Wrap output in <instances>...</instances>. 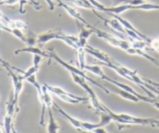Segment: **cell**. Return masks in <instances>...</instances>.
I'll use <instances>...</instances> for the list:
<instances>
[{
  "label": "cell",
  "instance_id": "cell-1",
  "mask_svg": "<svg viewBox=\"0 0 159 133\" xmlns=\"http://www.w3.org/2000/svg\"><path fill=\"white\" fill-rule=\"evenodd\" d=\"M104 109L107 113L111 116L112 121L116 123L121 124V125H151L154 126L155 118H142V117H134L128 114H116L111 111L109 108H107L105 105L102 104Z\"/></svg>",
  "mask_w": 159,
  "mask_h": 133
},
{
  "label": "cell",
  "instance_id": "cell-2",
  "mask_svg": "<svg viewBox=\"0 0 159 133\" xmlns=\"http://www.w3.org/2000/svg\"><path fill=\"white\" fill-rule=\"evenodd\" d=\"M48 52H49L50 58L52 59H54V60L56 61V62H57L59 65H62L64 69H66L67 71H69V73H70V74H71V73H73V74H76V75H77V76H80V77H82V78H84V79H86V80L92 82L94 85H95L96 86L98 87V88H100L101 90H102V91H103L105 94H110V91H108V89H107L105 86L101 85V84H99L98 82H96L94 79L88 77V76L86 75V73H84V70H82L81 69L77 68V67H75V66H73V65H70V64L67 63L66 62H65L64 60H62V59H61V58L59 57L57 54H56V51H48Z\"/></svg>",
  "mask_w": 159,
  "mask_h": 133
},
{
  "label": "cell",
  "instance_id": "cell-3",
  "mask_svg": "<svg viewBox=\"0 0 159 133\" xmlns=\"http://www.w3.org/2000/svg\"><path fill=\"white\" fill-rule=\"evenodd\" d=\"M71 76L73 82H75L76 84H78L81 87V88H83L84 90L86 91L88 97H89L90 100H91L93 108H94L96 111H98V112H100V111H104V112H105V110L104 109L103 106H102V103H101V102L99 101L97 95H96L94 91L92 90V88H91V86L88 85L86 79L80 77V76H77V75L76 74H73V73H71Z\"/></svg>",
  "mask_w": 159,
  "mask_h": 133
},
{
  "label": "cell",
  "instance_id": "cell-4",
  "mask_svg": "<svg viewBox=\"0 0 159 133\" xmlns=\"http://www.w3.org/2000/svg\"><path fill=\"white\" fill-rule=\"evenodd\" d=\"M66 38V34L62 33L61 29L57 28L55 30H49L44 33H40L37 36V44H45L46 43L49 42L52 40H60L64 41Z\"/></svg>",
  "mask_w": 159,
  "mask_h": 133
},
{
  "label": "cell",
  "instance_id": "cell-5",
  "mask_svg": "<svg viewBox=\"0 0 159 133\" xmlns=\"http://www.w3.org/2000/svg\"><path fill=\"white\" fill-rule=\"evenodd\" d=\"M56 1H57V2L59 3V7H61L62 8H63L70 16H72L73 18H74L76 20H77V21H79V22L84 24L87 27H89V28H91V29L94 28V26H91L89 23L87 22V21L85 20L83 17H82L81 15H80V13L79 12H77V10H76V9H74V8H73V7H70V6L66 5V4L64 3L63 2H62L61 0H56Z\"/></svg>",
  "mask_w": 159,
  "mask_h": 133
},
{
  "label": "cell",
  "instance_id": "cell-6",
  "mask_svg": "<svg viewBox=\"0 0 159 133\" xmlns=\"http://www.w3.org/2000/svg\"><path fill=\"white\" fill-rule=\"evenodd\" d=\"M106 86L108 87L107 89H108V91H112V92H114L115 94H118V95L120 96L122 98L125 99V100H130V101L136 102V103H137V102L140 101V100H139V99L137 98L135 95H134V94L127 92V91H124V90H123V89L116 86H115L114 84L110 83V82H106Z\"/></svg>",
  "mask_w": 159,
  "mask_h": 133
},
{
  "label": "cell",
  "instance_id": "cell-7",
  "mask_svg": "<svg viewBox=\"0 0 159 133\" xmlns=\"http://www.w3.org/2000/svg\"><path fill=\"white\" fill-rule=\"evenodd\" d=\"M85 51L88 54L91 55L93 57L96 58L98 60L100 61L102 63H105V64H111L113 63L111 62V59L108 57V55L107 54H105V52L103 51H100V50L97 49V48H92V47L89 46L87 44L86 47H85Z\"/></svg>",
  "mask_w": 159,
  "mask_h": 133
},
{
  "label": "cell",
  "instance_id": "cell-8",
  "mask_svg": "<svg viewBox=\"0 0 159 133\" xmlns=\"http://www.w3.org/2000/svg\"><path fill=\"white\" fill-rule=\"evenodd\" d=\"M20 53H30V54L32 55H39L42 56L43 58H48V59L49 58V59H51L48 51L47 52V51H43L41 48L35 46H27L25 48H20V49L16 50L14 51L15 55H18Z\"/></svg>",
  "mask_w": 159,
  "mask_h": 133
},
{
  "label": "cell",
  "instance_id": "cell-9",
  "mask_svg": "<svg viewBox=\"0 0 159 133\" xmlns=\"http://www.w3.org/2000/svg\"><path fill=\"white\" fill-rule=\"evenodd\" d=\"M53 106L56 107V109L59 111V112L60 113V114H62V115L66 119H67V121H69V122H70V123L71 124V125H73L74 128H76L78 131L80 129H82L81 121H80V120H78V119L75 118V117H72L71 115H70L68 113L66 112L63 109H62V108H61L57 104L55 103V102H53Z\"/></svg>",
  "mask_w": 159,
  "mask_h": 133
},
{
  "label": "cell",
  "instance_id": "cell-10",
  "mask_svg": "<svg viewBox=\"0 0 159 133\" xmlns=\"http://www.w3.org/2000/svg\"><path fill=\"white\" fill-rule=\"evenodd\" d=\"M126 52L129 55H132L142 56V57L145 58V59L149 60L151 62H152L153 64H154V65H157V66L159 67V61L157 60L156 59H154V58L151 57V56L149 55L148 54H147V52H145L143 50L137 49V48H133V47H130V48L126 51Z\"/></svg>",
  "mask_w": 159,
  "mask_h": 133
},
{
  "label": "cell",
  "instance_id": "cell-11",
  "mask_svg": "<svg viewBox=\"0 0 159 133\" xmlns=\"http://www.w3.org/2000/svg\"><path fill=\"white\" fill-rule=\"evenodd\" d=\"M48 123L47 125V131L48 133H58L59 130L60 129V126L55 119L53 116L52 111L51 108H48Z\"/></svg>",
  "mask_w": 159,
  "mask_h": 133
},
{
  "label": "cell",
  "instance_id": "cell-12",
  "mask_svg": "<svg viewBox=\"0 0 159 133\" xmlns=\"http://www.w3.org/2000/svg\"><path fill=\"white\" fill-rule=\"evenodd\" d=\"M133 10V6L129 4H123V5L113 7H105L104 12L106 13H113V14L119 15L127 10Z\"/></svg>",
  "mask_w": 159,
  "mask_h": 133
},
{
  "label": "cell",
  "instance_id": "cell-13",
  "mask_svg": "<svg viewBox=\"0 0 159 133\" xmlns=\"http://www.w3.org/2000/svg\"><path fill=\"white\" fill-rule=\"evenodd\" d=\"M76 60H77L78 66L80 69L84 71V67L87 65L85 62V48H79L76 50Z\"/></svg>",
  "mask_w": 159,
  "mask_h": 133
},
{
  "label": "cell",
  "instance_id": "cell-14",
  "mask_svg": "<svg viewBox=\"0 0 159 133\" xmlns=\"http://www.w3.org/2000/svg\"><path fill=\"white\" fill-rule=\"evenodd\" d=\"M13 113L7 112L5 117H4V128L6 133H12V128H13Z\"/></svg>",
  "mask_w": 159,
  "mask_h": 133
},
{
  "label": "cell",
  "instance_id": "cell-15",
  "mask_svg": "<svg viewBox=\"0 0 159 133\" xmlns=\"http://www.w3.org/2000/svg\"><path fill=\"white\" fill-rule=\"evenodd\" d=\"M66 1H69L70 2H73L74 5L76 7H80V8H84V9H88V10H94V7L88 2V0H66Z\"/></svg>",
  "mask_w": 159,
  "mask_h": 133
},
{
  "label": "cell",
  "instance_id": "cell-16",
  "mask_svg": "<svg viewBox=\"0 0 159 133\" xmlns=\"http://www.w3.org/2000/svg\"><path fill=\"white\" fill-rule=\"evenodd\" d=\"M131 47L137 49H148V47H151L149 43L146 42L144 41H138V40H134L131 44Z\"/></svg>",
  "mask_w": 159,
  "mask_h": 133
},
{
  "label": "cell",
  "instance_id": "cell-17",
  "mask_svg": "<svg viewBox=\"0 0 159 133\" xmlns=\"http://www.w3.org/2000/svg\"><path fill=\"white\" fill-rule=\"evenodd\" d=\"M39 69V67L34 66V65H32L31 67L27 69L26 71L22 72V75H21V77L24 80H26L28 77L33 76V75H35V73H37V72Z\"/></svg>",
  "mask_w": 159,
  "mask_h": 133
},
{
  "label": "cell",
  "instance_id": "cell-18",
  "mask_svg": "<svg viewBox=\"0 0 159 133\" xmlns=\"http://www.w3.org/2000/svg\"><path fill=\"white\" fill-rule=\"evenodd\" d=\"M11 33L13 35H14L16 38H18V39L20 40L21 41H23V42L24 43L26 42L27 36H25V35L24 34V33H23V32L21 31V30H20V29H17V28L12 29Z\"/></svg>",
  "mask_w": 159,
  "mask_h": 133
},
{
  "label": "cell",
  "instance_id": "cell-19",
  "mask_svg": "<svg viewBox=\"0 0 159 133\" xmlns=\"http://www.w3.org/2000/svg\"><path fill=\"white\" fill-rule=\"evenodd\" d=\"M88 1L93 6V7H94V10H99V11L104 12L105 7L102 5V3H100L99 2H98L97 0H88Z\"/></svg>",
  "mask_w": 159,
  "mask_h": 133
},
{
  "label": "cell",
  "instance_id": "cell-20",
  "mask_svg": "<svg viewBox=\"0 0 159 133\" xmlns=\"http://www.w3.org/2000/svg\"><path fill=\"white\" fill-rule=\"evenodd\" d=\"M33 65L37 67H39L40 63L42 62V56L39 55H33Z\"/></svg>",
  "mask_w": 159,
  "mask_h": 133
},
{
  "label": "cell",
  "instance_id": "cell-21",
  "mask_svg": "<svg viewBox=\"0 0 159 133\" xmlns=\"http://www.w3.org/2000/svg\"><path fill=\"white\" fill-rule=\"evenodd\" d=\"M15 26H16V28L20 29V30L27 29V24L21 20H15Z\"/></svg>",
  "mask_w": 159,
  "mask_h": 133
},
{
  "label": "cell",
  "instance_id": "cell-22",
  "mask_svg": "<svg viewBox=\"0 0 159 133\" xmlns=\"http://www.w3.org/2000/svg\"><path fill=\"white\" fill-rule=\"evenodd\" d=\"M0 30H5V31L9 32V33H11V31H12V29L9 28V27H7L5 24L2 23L1 21H0Z\"/></svg>",
  "mask_w": 159,
  "mask_h": 133
},
{
  "label": "cell",
  "instance_id": "cell-23",
  "mask_svg": "<svg viewBox=\"0 0 159 133\" xmlns=\"http://www.w3.org/2000/svg\"><path fill=\"white\" fill-rule=\"evenodd\" d=\"M45 1L47 2V4H48V7H49V9H50V10H51V11L54 10V9H55L54 2H53L52 0H45Z\"/></svg>",
  "mask_w": 159,
  "mask_h": 133
},
{
  "label": "cell",
  "instance_id": "cell-24",
  "mask_svg": "<svg viewBox=\"0 0 159 133\" xmlns=\"http://www.w3.org/2000/svg\"><path fill=\"white\" fill-rule=\"evenodd\" d=\"M0 19H2L6 21V24H7V22H8L9 20H10V19H9L7 16H6L5 15L3 14V13H2V12H0Z\"/></svg>",
  "mask_w": 159,
  "mask_h": 133
},
{
  "label": "cell",
  "instance_id": "cell-25",
  "mask_svg": "<svg viewBox=\"0 0 159 133\" xmlns=\"http://www.w3.org/2000/svg\"><path fill=\"white\" fill-rule=\"evenodd\" d=\"M79 131L80 133H96L94 132V131H88V130H84V129L79 130Z\"/></svg>",
  "mask_w": 159,
  "mask_h": 133
},
{
  "label": "cell",
  "instance_id": "cell-26",
  "mask_svg": "<svg viewBox=\"0 0 159 133\" xmlns=\"http://www.w3.org/2000/svg\"><path fill=\"white\" fill-rule=\"evenodd\" d=\"M153 105H154V106L155 107V108H157V109L159 110V100H156V101L154 102V104H153Z\"/></svg>",
  "mask_w": 159,
  "mask_h": 133
},
{
  "label": "cell",
  "instance_id": "cell-27",
  "mask_svg": "<svg viewBox=\"0 0 159 133\" xmlns=\"http://www.w3.org/2000/svg\"><path fill=\"white\" fill-rule=\"evenodd\" d=\"M12 133H19V131H16L14 127L13 126V128H12Z\"/></svg>",
  "mask_w": 159,
  "mask_h": 133
},
{
  "label": "cell",
  "instance_id": "cell-28",
  "mask_svg": "<svg viewBox=\"0 0 159 133\" xmlns=\"http://www.w3.org/2000/svg\"><path fill=\"white\" fill-rule=\"evenodd\" d=\"M154 126H158L159 127V120L156 119L155 123H154Z\"/></svg>",
  "mask_w": 159,
  "mask_h": 133
},
{
  "label": "cell",
  "instance_id": "cell-29",
  "mask_svg": "<svg viewBox=\"0 0 159 133\" xmlns=\"http://www.w3.org/2000/svg\"><path fill=\"white\" fill-rule=\"evenodd\" d=\"M158 40H159V38H158Z\"/></svg>",
  "mask_w": 159,
  "mask_h": 133
}]
</instances>
